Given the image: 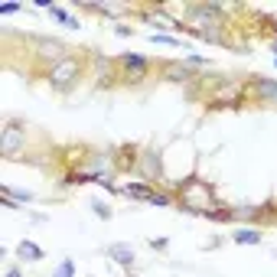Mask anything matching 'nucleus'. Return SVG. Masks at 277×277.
<instances>
[{"mask_svg": "<svg viewBox=\"0 0 277 277\" xmlns=\"http://www.w3.org/2000/svg\"><path fill=\"white\" fill-rule=\"evenodd\" d=\"M72 79H79V62L75 59H62V62H55L53 72H49V82H53L55 88H69Z\"/></svg>", "mask_w": 277, "mask_h": 277, "instance_id": "nucleus-1", "label": "nucleus"}, {"mask_svg": "<svg viewBox=\"0 0 277 277\" xmlns=\"http://www.w3.org/2000/svg\"><path fill=\"white\" fill-rule=\"evenodd\" d=\"M36 49H39L43 55H53L55 62H62V59H65V55H62V43H55V39H53V43H49V39H39Z\"/></svg>", "mask_w": 277, "mask_h": 277, "instance_id": "nucleus-2", "label": "nucleus"}, {"mask_svg": "<svg viewBox=\"0 0 277 277\" xmlns=\"http://www.w3.org/2000/svg\"><path fill=\"white\" fill-rule=\"evenodd\" d=\"M108 254H111L117 264H131V261H134V251L127 248V245H111V248H108Z\"/></svg>", "mask_w": 277, "mask_h": 277, "instance_id": "nucleus-3", "label": "nucleus"}, {"mask_svg": "<svg viewBox=\"0 0 277 277\" xmlns=\"http://www.w3.org/2000/svg\"><path fill=\"white\" fill-rule=\"evenodd\" d=\"M124 196H134V199H143V202H150V189L143 186V183H131V186H124Z\"/></svg>", "mask_w": 277, "mask_h": 277, "instance_id": "nucleus-4", "label": "nucleus"}, {"mask_svg": "<svg viewBox=\"0 0 277 277\" xmlns=\"http://www.w3.org/2000/svg\"><path fill=\"white\" fill-rule=\"evenodd\" d=\"M20 147V131L17 127H7V134H3V153H17Z\"/></svg>", "mask_w": 277, "mask_h": 277, "instance_id": "nucleus-5", "label": "nucleus"}, {"mask_svg": "<svg viewBox=\"0 0 277 277\" xmlns=\"http://www.w3.org/2000/svg\"><path fill=\"white\" fill-rule=\"evenodd\" d=\"M235 242H238V245H258L261 232H254V228H242V232H235Z\"/></svg>", "mask_w": 277, "mask_h": 277, "instance_id": "nucleus-6", "label": "nucleus"}, {"mask_svg": "<svg viewBox=\"0 0 277 277\" xmlns=\"http://www.w3.org/2000/svg\"><path fill=\"white\" fill-rule=\"evenodd\" d=\"M20 254H23V258H33V261H43V251L36 248L33 242H23V245H20Z\"/></svg>", "mask_w": 277, "mask_h": 277, "instance_id": "nucleus-7", "label": "nucleus"}, {"mask_svg": "<svg viewBox=\"0 0 277 277\" xmlns=\"http://www.w3.org/2000/svg\"><path fill=\"white\" fill-rule=\"evenodd\" d=\"M53 17H55V20H62L65 27H72V29L79 27V20L72 17V13H65V10H62V7H53Z\"/></svg>", "mask_w": 277, "mask_h": 277, "instance_id": "nucleus-8", "label": "nucleus"}, {"mask_svg": "<svg viewBox=\"0 0 277 277\" xmlns=\"http://www.w3.org/2000/svg\"><path fill=\"white\" fill-rule=\"evenodd\" d=\"M91 209H95V215H101V219H108V215H111V209H108L105 202H98V199L91 202Z\"/></svg>", "mask_w": 277, "mask_h": 277, "instance_id": "nucleus-9", "label": "nucleus"}, {"mask_svg": "<svg viewBox=\"0 0 277 277\" xmlns=\"http://www.w3.org/2000/svg\"><path fill=\"white\" fill-rule=\"evenodd\" d=\"M55 277H72V261H62L59 271H55Z\"/></svg>", "mask_w": 277, "mask_h": 277, "instance_id": "nucleus-10", "label": "nucleus"}, {"mask_svg": "<svg viewBox=\"0 0 277 277\" xmlns=\"http://www.w3.org/2000/svg\"><path fill=\"white\" fill-rule=\"evenodd\" d=\"M150 206H170V196H160V193H153V196H150Z\"/></svg>", "mask_w": 277, "mask_h": 277, "instance_id": "nucleus-11", "label": "nucleus"}, {"mask_svg": "<svg viewBox=\"0 0 277 277\" xmlns=\"http://www.w3.org/2000/svg\"><path fill=\"white\" fill-rule=\"evenodd\" d=\"M17 10H20L17 3H3V7H0V13H17Z\"/></svg>", "mask_w": 277, "mask_h": 277, "instance_id": "nucleus-12", "label": "nucleus"}, {"mask_svg": "<svg viewBox=\"0 0 277 277\" xmlns=\"http://www.w3.org/2000/svg\"><path fill=\"white\" fill-rule=\"evenodd\" d=\"M261 91H268V95H277V85H261Z\"/></svg>", "mask_w": 277, "mask_h": 277, "instance_id": "nucleus-13", "label": "nucleus"}, {"mask_svg": "<svg viewBox=\"0 0 277 277\" xmlns=\"http://www.w3.org/2000/svg\"><path fill=\"white\" fill-rule=\"evenodd\" d=\"M7 277H20V271H17V268H10V271H7Z\"/></svg>", "mask_w": 277, "mask_h": 277, "instance_id": "nucleus-14", "label": "nucleus"}, {"mask_svg": "<svg viewBox=\"0 0 277 277\" xmlns=\"http://www.w3.org/2000/svg\"><path fill=\"white\" fill-rule=\"evenodd\" d=\"M274 65H277V59H274Z\"/></svg>", "mask_w": 277, "mask_h": 277, "instance_id": "nucleus-15", "label": "nucleus"}]
</instances>
